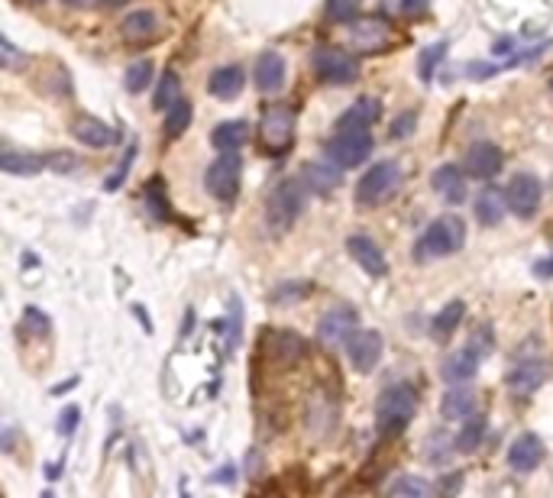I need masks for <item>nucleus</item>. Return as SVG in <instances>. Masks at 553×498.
Masks as SVG:
<instances>
[{
    "label": "nucleus",
    "instance_id": "obj_1",
    "mask_svg": "<svg viewBox=\"0 0 553 498\" xmlns=\"http://www.w3.org/2000/svg\"><path fill=\"white\" fill-rule=\"evenodd\" d=\"M414 414H418V392H414V385L398 382L392 389H385L379 398V408H376L379 437L382 440L398 437L411 424Z\"/></svg>",
    "mask_w": 553,
    "mask_h": 498
},
{
    "label": "nucleus",
    "instance_id": "obj_2",
    "mask_svg": "<svg viewBox=\"0 0 553 498\" xmlns=\"http://www.w3.org/2000/svg\"><path fill=\"white\" fill-rule=\"evenodd\" d=\"M466 243V224L456 214H444L437 217L431 227L421 233L418 246H414V259H447L456 256Z\"/></svg>",
    "mask_w": 553,
    "mask_h": 498
},
{
    "label": "nucleus",
    "instance_id": "obj_3",
    "mask_svg": "<svg viewBox=\"0 0 553 498\" xmlns=\"http://www.w3.org/2000/svg\"><path fill=\"white\" fill-rule=\"evenodd\" d=\"M304 207V182H295V178H285L272 191H269V201H266V224L269 233H285L292 230V224L298 220Z\"/></svg>",
    "mask_w": 553,
    "mask_h": 498
},
{
    "label": "nucleus",
    "instance_id": "obj_4",
    "mask_svg": "<svg viewBox=\"0 0 553 498\" xmlns=\"http://www.w3.org/2000/svg\"><path fill=\"white\" fill-rule=\"evenodd\" d=\"M240 182H243V162H240L237 152H220V156L207 165V172H204V188L211 191L220 204L237 201Z\"/></svg>",
    "mask_w": 553,
    "mask_h": 498
},
{
    "label": "nucleus",
    "instance_id": "obj_5",
    "mask_svg": "<svg viewBox=\"0 0 553 498\" xmlns=\"http://www.w3.org/2000/svg\"><path fill=\"white\" fill-rule=\"evenodd\" d=\"M398 185H402V169H398V162L392 159L376 162L363 178H359L356 201L363 207H379L382 201H389L395 195Z\"/></svg>",
    "mask_w": 553,
    "mask_h": 498
},
{
    "label": "nucleus",
    "instance_id": "obj_6",
    "mask_svg": "<svg viewBox=\"0 0 553 498\" xmlns=\"http://www.w3.org/2000/svg\"><path fill=\"white\" fill-rule=\"evenodd\" d=\"M372 149L376 143H372L369 130H337L327 143V159L340 169H356L372 156Z\"/></svg>",
    "mask_w": 553,
    "mask_h": 498
},
{
    "label": "nucleus",
    "instance_id": "obj_7",
    "mask_svg": "<svg viewBox=\"0 0 553 498\" xmlns=\"http://www.w3.org/2000/svg\"><path fill=\"white\" fill-rule=\"evenodd\" d=\"M259 140L269 152H285L295 140V110L288 104H269L259 120Z\"/></svg>",
    "mask_w": 553,
    "mask_h": 498
},
{
    "label": "nucleus",
    "instance_id": "obj_8",
    "mask_svg": "<svg viewBox=\"0 0 553 498\" xmlns=\"http://www.w3.org/2000/svg\"><path fill=\"white\" fill-rule=\"evenodd\" d=\"M314 72L321 81H327V85H350V81L359 78V62L350 52L324 46L314 52Z\"/></svg>",
    "mask_w": 553,
    "mask_h": 498
},
{
    "label": "nucleus",
    "instance_id": "obj_9",
    "mask_svg": "<svg viewBox=\"0 0 553 498\" xmlns=\"http://www.w3.org/2000/svg\"><path fill=\"white\" fill-rule=\"evenodd\" d=\"M356 327H359V314L350 304H337V308H330L321 321H317V340H321L327 350H337L343 343H350Z\"/></svg>",
    "mask_w": 553,
    "mask_h": 498
},
{
    "label": "nucleus",
    "instance_id": "obj_10",
    "mask_svg": "<svg viewBox=\"0 0 553 498\" xmlns=\"http://www.w3.org/2000/svg\"><path fill=\"white\" fill-rule=\"evenodd\" d=\"M505 195H508V207H511V211H515L518 217H534L537 207H541V198H544L541 178L531 175V172H518V175L508 182Z\"/></svg>",
    "mask_w": 553,
    "mask_h": 498
},
{
    "label": "nucleus",
    "instance_id": "obj_11",
    "mask_svg": "<svg viewBox=\"0 0 553 498\" xmlns=\"http://www.w3.org/2000/svg\"><path fill=\"white\" fill-rule=\"evenodd\" d=\"M389 39H392V26L382 17H359L350 23V43L366 55L382 52L385 46H389Z\"/></svg>",
    "mask_w": 553,
    "mask_h": 498
},
{
    "label": "nucleus",
    "instance_id": "obj_12",
    "mask_svg": "<svg viewBox=\"0 0 553 498\" xmlns=\"http://www.w3.org/2000/svg\"><path fill=\"white\" fill-rule=\"evenodd\" d=\"M502 162H505V156L495 143H476V146H469V152H466L463 172L469 178H479V182H489V178H495L502 172Z\"/></svg>",
    "mask_w": 553,
    "mask_h": 498
},
{
    "label": "nucleus",
    "instance_id": "obj_13",
    "mask_svg": "<svg viewBox=\"0 0 553 498\" xmlns=\"http://www.w3.org/2000/svg\"><path fill=\"white\" fill-rule=\"evenodd\" d=\"M347 356L356 372H372L382 359V337L376 330H356L347 343Z\"/></svg>",
    "mask_w": 553,
    "mask_h": 498
},
{
    "label": "nucleus",
    "instance_id": "obj_14",
    "mask_svg": "<svg viewBox=\"0 0 553 498\" xmlns=\"http://www.w3.org/2000/svg\"><path fill=\"white\" fill-rule=\"evenodd\" d=\"M347 249L350 256L356 259V266L363 269L372 279H385L389 275V262H385V253L379 249V243L372 237H363V233H356V237L347 240Z\"/></svg>",
    "mask_w": 553,
    "mask_h": 498
},
{
    "label": "nucleus",
    "instance_id": "obj_15",
    "mask_svg": "<svg viewBox=\"0 0 553 498\" xmlns=\"http://www.w3.org/2000/svg\"><path fill=\"white\" fill-rule=\"evenodd\" d=\"M262 350L279 366H295L298 359L304 356V340L292 330H269L266 340H262Z\"/></svg>",
    "mask_w": 553,
    "mask_h": 498
},
{
    "label": "nucleus",
    "instance_id": "obj_16",
    "mask_svg": "<svg viewBox=\"0 0 553 498\" xmlns=\"http://www.w3.org/2000/svg\"><path fill=\"white\" fill-rule=\"evenodd\" d=\"M544 460V440L537 434H518L515 444L508 450V466L515 469V473H531Z\"/></svg>",
    "mask_w": 553,
    "mask_h": 498
},
{
    "label": "nucleus",
    "instance_id": "obj_17",
    "mask_svg": "<svg viewBox=\"0 0 553 498\" xmlns=\"http://www.w3.org/2000/svg\"><path fill=\"white\" fill-rule=\"evenodd\" d=\"M431 185L447 204H463L466 201V175H463L460 165H453V162L437 165L434 175H431Z\"/></svg>",
    "mask_w": 553,
    "mask_h": 498
},
{
    "label": "nucleus",
    "instance_id": "obj_18",
    "mask_svg": "<svg viewBox=\"0 0 553 498\" xmlns=\"http://www.w3.org/2000/svg\"><path fill=\"white\" fill-rule=\"evenodd\" d=\"M72 136L81 146H91V149H107V146H114V140H117V133H114L110 123H104L98 117H88V114L75 117Z\"/></svg>",
    "mask_w": 553,
    "mask_h": 498
},
{
    "label": "nucleus",
    "instance_id": "obj_19",
    "mask_svg": "<svg viewBox=\"0 0 553 498\" xmlns=\"http://www.w3.org/2000/svg\"><path fill=\"white\" fill-rule=\"evenodd\" d=\"M550 376V366L541 363V359H531V363H518L515 369L508 372V389L515 395H531L534 389H541Z\"/></svg>",
    "mask_w": 553,
    "mask_h": 498
},
{
    "label": "nucleus",
    "instance_id": "obj_20",
    "mask_svg": "<svg viewBox=\"0 0 553 498\" xmlns=\"http://www.w3.org/2000/svg\"><path fill=\"white\" fill-rule=\"evenodd\" d=\"M285 75H288V65L279 52H262L259 59H256V72H253V81H256V88L259 91H279L285 85Z\"/></svg>",
    "mask_w": 553,
    "mask_h": 498
},
{
    "label": "nucleus",
    "instance_id": "obj_21",
    "mask_svg": "<svg viewBox=\"0 0 553 498\" xmlns=\"http://www.w3.org/2000/svg\"><path fill=\"white\" fill-rule=\"evenodd\" d=\"M479 363H482V350L476 347V343H469V347L450 353V359L444 363V379L463 385L466 379H473L479 372Z\"/></svg>",
    "mask_w": 553,
    "mask_h": 498
},
{
    "label": "nucleus",
    "instance_id": "obj_22",
    "mask_svg": "<svg viewBox=\"0 0 553 498\" xmlns=\"http://www.w3.org/2000/svg\"><path fill=\"white\" fill-rule=\"evenodd\" d=\"M243 85H246V75H243L240 65H220V68H214L211 81H207V88H211V94H214L217 101L240 98Z\"/></svg>",
    "mask_w": 553,
    "mask_h": 498
},
{
    "label": "nucleus",
    "instance_id": "obj_23",
    "mask_svg": "<svg viewBox=\"0 0 553 498\" xmlns=\"http://www.w3.org/2000/svg\"><path fill=\"white\" fill-rule=\"evenodd\" d=\"M159 13L156 10H133L123 17L120 23V33L130 39V43H146V39H152L159 33Z\"/></svg>",
    "mask_w": 553,
    "mask_h": 498
},
{
    "label": "nucleus",
    "instance_id": "obj_24",
    "mask_svg": "<svg viewBox=\"0 0 553 498\" xmlns=\"http://www.w3.org/2000/svg\"><path fill=\"white\" fill-rule=\"evenodd\" d=\"M340 165L334 162H308L304 165V175H301V182L308 191H314V195H330L337 185H340Z\"/></svg>",
    "mask_w": 553,
    "mask_h": 498
},
{
    "label": "nucleus",
    "instance_id": "obj_25",
    "mask_svg": "<svg viewBox=\"0 0 553 498\" xmlns=\"http://www.w3.org/2000/svg\"><path fill=\"white\" fill-rule=\"evenodd\" d=\"M246 140H250V123L246 120H224L211 133V146L217 152H237L240 146H246Z\"/></svg>",
    "mask_w": 553,
    "mask_h": 498
},
{
    "label": "nucleus",
    "instance_id": "obj_26",
    "mask_svg": "<svg viewBox=\"0 0 553 498\" xmlns=\"http://www.w3.org/2000/svg\"><path fill=\"white\" fill-rule=\"evenodd\" d=\"M379 120V101L359 98L353 107H347L337 120V130H369Z\"/></svg>",
    "mask_w": 553,
    "mask_h": 498
},
{
    "label": "nucleus",
    "instance_id": "obj_27",
    "mask_svg": "<svg viewBox=\"0 0 553 498\" xmlns=\"http://www.w3.org/2000/svg\"><path fill=\"white\" fill-rule=\"evenodd\" d=\"M505 211H508V195H505V191H499V188H486L476 198V217H479V224H486V227L502 224Z\"/></svg>",
    "mask_w": 553,
    "mask_h": 498
},
{
    "label": "nucleus",
    "instance_id": "obj_28",
    "mask_svg": "<svg viewBox=\"0 0 553 498\" xmlns=\"http://www.w3.org/2000/svg\"><path fill=\"white\" fill-rule=\"evenodd\" d=\"M440 411H444V418H469V414L476 411V392L466 389V385H460V389H450L444 395V405H440Z\"/></svg>",
    "mask_w": 553,
    "mask_h": 498
},
{
    "label": "nucleus",
    "instance_id": "obj_29",
    "mask_svg": "<svg viewBox=\"0 0 553 498\" xmlns=\"http://www.w3.org/2000/svg\"><path fill=\"white\" fill-rule=\"evenodd\" d=\"M43 165H46V159L30 156V152L7 149L4 156H0V169H4L7 175H39L43 172Z\"/></svg>",
    "mask_w": 553,
    "mask_h": 498
},
{
    "label": "nucleus",
    "instance_id": "obj_30",
    "mask_svg": "<svg viewBox=\"0 0 553 498\" xmlns=\"http://www.w3.org/2000/svg\"><path fill=\"white\" fill-rule=\"evenodd\" d=\"M466 317V304L463 301H450L447 308H440V314L434 317V337L437 340H450L456 334V327L463 324Z\"/></svg>",
    "mask_w": 553,
    "mask_h": 498
},
{
    "label": "nucleus",
    "instance_id": "obj_31",
    "mask_svg": "<svg viewBox=\"0 0 553 498\" xmlns=\"http://www.w3.org/2000/svg\"><path fill=\"white\" fill-rule=\"evenodd\" d=\"M178 101H182V81H178L175 72H165L156 94H152V107L156 110H165V107H175Z\"/></svg>",
    "mask_w": 553,
    "mask_h": 498
},
{
    "label": "nucleus",
    "instance_id": "obj_32",
    "mask_svg": "<svg viewBox=\"0 0 553 498\" xmlns=\"http://www.w3.org/2000/svg\"><path fill=\"white\" fill-rule=\"evenodd\" d=\"M447 49H450L447 43H434V46L421 49V59H418V75H421V81H431L434 78L440 62L447 59Z\"/></svg>",
    "mask_w": 553,
    "mask_h": 498
},
{
    "label": "nucleus",
    "instance_id": "obj_33",
    "mask_svg": "<svg viewBox=\"0 0 553 498\" xmlns=\"http://www.w3.org/2000/svg\"><path fill=\"white\" fill-rule=\"evenodd\" d=\"M149 81H152V62H149V59L133 62V65L127 68V75H123V85H127V91H130V94L146 91Z\"/></svg>",
    "mask_w": 553,
    "mask_h": 498
},
{
    "label": "nucleus",
    "instance_id": "obj_34",
    "mask_svg": "<svg viewBox=\"0 0 553 498\" xmlns=\"http://www.w3.org/2000/svg\"><path fill=\"white\" fill-rule=\"evenodd\" d=\"M191 127V104L182 98L175 107H169V120H165V133L169 136H182Z\"/></svg>",
    "mask_w": 553,
    "mask_h": 498
},
{
    "label": "nucleus",
    "instance_id": "obj_35",
    "mask_svg": "<svg viewBox=\"0 0 553 498\" xmlns=\"http://www.w3.org/2000/svg\"><path fill=\"white\" fill-rule=\"evenodd\" d=\"M392 498H431V486L418 476H402L392 486Z\"/></svg>",
    "mask_w": 553,
    "mask_h": 498
},
{
    "label": "nucleus",
    "instance_id": "obj_36",
    "mask_svg": "<svg viewBox=\"0 0 553 498\" xmlns=\"http://www.w3.org/2000/svg\"><path fill=\"white\" fill-rule=\"evenodd\" d=\"M482 434H486V421H482V418H469L466 421V427H463V431H460V437H456V447H460V450H476L479 447V440H482Z\"/></svg>",
    "mask_w": 553,
    "mask_h": 498
},
{
    "label": "nucleus",
    "instance_id": "obj_37",
    "mask_svg": "<svg viewBox=\"0 0 553 498\" xmlns=\"http://www.w3.org/2000/svg\"><path fill=\"white\" fill-rule=\"evenodd\" d=\"M311 292V285L308 282H288V285H279L272 292V301L275 304H295V301H301L304 295Z\"/></svg>",
    "mask_w": 553,
    "mask_h": 498
},
{
    "label": "nucleus",
    "instance_id": "obj_38",
    "mask_svg": "<svg viewBox=\"0 0 553 498\" xmlns=\"http://www.w3.org/2000/svg\"><path fill=\"white\" fill-rule=\"evenodd\" d=\"M146 201H149L152 217H156V220H169V204H165V195H162V182H149Z\"/></svg>",
    "mask_w": 553,
    "mask_h": 498
},
{
    "label": "nucleus",
    "instance_id": "obj_39",
    "mask_svg": "<svg viewBox=\"0 0 553 498\" xmlns=\"http://www.w3.org/2000/svg\"><path fill=\"white\" fill-rule=\"evenodd\" d=\"M327 17L334 23H353L356 20V0H327Z\"/></svg>",
    "mask_w": 553,
    "mask_h": 498
},
{
    "label": "nucleus",
    "instance_id": "obj_40",
    "mask_svg": "<svg viewBox=\"0 0 553 498\" xmlns=\"http://www.w3.org/2000/svg\"><path fill=\"white\" fill-rule=\"evenodd\" d=\"M46 165H49L52 172H59V175H72V172L81 169V162L72 156V152H55V156L46 159Z\"/></svg>",
    "mask_w": 553,
    "mask_h": 498
},
{
    "label": "nucleus",
    "instance_id": "obj_41",
    "mask_svg": "<svg viewBox=\"0 0 553 498\" xmlns=\"http://www.w3.org/2000/svg\"><path fill=\"white\" fill-rule=\"evenodd\" d=\"M23 324H30V330H33L36 337H46V334H49V317H46V314H39L36 308H26Z\"/></svg>",
    "mask_w": 553,
    "mask_h": 498
},
{
    "label": "nucleus",
    "instance_id": "obj_42",
    "mask_svg": "<svg viewBox=\"0 0 553 498\" xmlns=\"http://www.w3.org/2000/svg\"><path fill=\"white\" fill-rule=\"evenodd\" d=\"M78 421H81V411H78L75 405H68V408L62 411V418H59V434H62V437H72V431L78 427Z\"/></svg>",
    "mask_w": 553,
    "mask_h": 498
},
{
    "label": "nucleus",
    "instance_id": "obj_43",
    "mask_svg": "<svg viewBox=\"0 0 553 498\" xmlns=\"http://www.w3.org/2000/svg\"><path fill=\"white\" fill-rule=\"evenodd\" d=\"M414 123H418V117H414L411 110H405V114L398 117V120L392 123V127H389V136H395V140H398V136H408V133L414 130Z\"/></svg>",
    "mask_w": 553,
    "mask_h": 498
},
{
    "label": "nucleus",
    "instance_id": "obj_44",
    "mask_svg": "<svg viewBox=\"0 0 553 498\" xmlns=\"http://www.w3.org/2000/svg\"><path fill=\"white\" fill-rule=\"evenodd\" d=\"M133 156H136V146H130L127 149V156L120 159V165H117V172L110 175V182H107V188H117L120 182H123V175H127V169H130V162H133Z\"/></svg>",
    "mask_w": 553,
    "mask_h": 498
},
{
    "label": "nucleus",
    "instance_id": "obj_45",
    "mask_svg": "<svg viewBox=\"0 0 553 498\" xmlns=\"http://www.w3.org/2000/svg\"><path fill=\"white\" fill-rule=\"evenodd\" d=\"M534 275H537V279H550V275H553V256H550V259H544V262H537V266H534Z\"/></svg>",
    "mask_w": 553,
    "mask_h": 498
},
{
    "label": "nucleus",
    "instance_id": "obj_46",
    "mask_svg": "<svg viewBox=\"0 0 553 498\" xmlns=\"http://www.w3.org/2000/svg\"><path fill=\"white\" fill-rule=\"evenodd\" d=\"M427 4H431V0H402V10L405 13H424Z\"/></svg>",
    "mask_w": 553,
    "mask_h": 498
},
{
    "label": "nucleus",
    "instance_id": "obj_47",
    "mask_svg": "<svg viewBox=\"0 0 553 498\" xmlns=\"http://www.w3.org/2000/svg\"><path fill=\"white\" fill-rule=\"evenodd\" d=\"M233 476V466H227V469H220V473L214 476V482H227Z\"/></svg>",
    "mask_w": 553,
    "mask_h": 498
},
{
    "label": "nucleus",
    "instance_id": "obj_48",
    "mask_svg": "<svg viewBox=\"0 0 553 498\" xmlns=\"http://www.w3.org/2000/svg\"><path fill=\"white\" fill-rule=\"evenodd\" d=\"M65 4H68V7H88L91 0H65Z\"/></svg>",
    "mask_w": 553,
    "mask_h": 498
},
{
    "label": "nucleus",
    "instance_id": "obj_49",
    "mask_svg": "<svg viewBox=\"0 0 553 498\" xmlns=\"http://www.w3.org/2000/svg\"><path fill=\"white\" fill-rule=\"evenodd\" d=\"M250 498H282V495H275V492H262V495H250Z\"/></svg>",
    "mask_w": 553,
    "mask_h": 498
},
{
    "label": "nucleus",
    "instance_id": "obj_50",
    "mask_svg": "<svg viewBox=\"0 0 553 498\" xmlns=\"http://www.w3.org/2000/svg\"><path fill=\"white\" fill-rule=\"evenodd\" d=\"M104 4H123V0H104Z\"/></svg>",
    "mask_w": 553,
    "mask_h": 498
},
{
    "label": "nucleus",
    "instance_id": "obj_51",
    "mask_svg": "<svg viewBox=\"0 0 553 498\" xmlns=\"http://www.w3.org/2000/svg\"><path fill=\"white\" fill-rule=\"evenodd\" d=\"M43 498H52V492H43Z\"/></svg>",
    "mask_w": 553,
    "mask_h": 498
}]
</instances>
